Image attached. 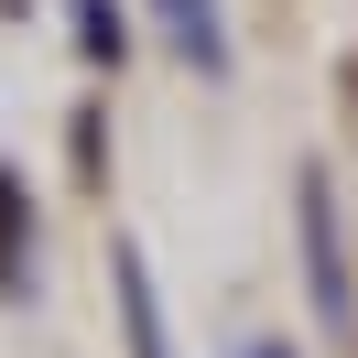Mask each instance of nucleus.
I'll return each mask as SVG.
<instances>
[{"label": "nucleus", "instance_id": "3", "mask_svg": "<svg viewBox=\"0 0 358 358\" xmlns=\"http://www.w3.org/2000/svg\"><path fill=\"white\" fill-rule=\"evenodd\" d=\"M109 282H120V315H131V358H174V348H163V304H152V271H141V250H131V239L109 250Z\"/></svg>", "mask_w": 358, "mask_h": 358}, {"label": "nucleus", "instance_id": "2", "mask_svg": "<svg viewBox=\"0 0 358 358\" xmlns=\"http://www.w3.org/2000/svg\"><path fill=\"white\" fill-rule=\"evenodd\" d=\"M152 22L174 33V55L196 76H228V33H217V0H152Z\"/></svg>", "mask_w": 358, "mask_h": 358}, {"label": "nucleus", "instance_id": "1", "mask_svg": "<svg viewBox=\"0 0 358 358\" xmlns=\"http://www.w3.org/2000/svg\"><path fill=\"white\" fill-rule=\"evenodd\" d=\"M293 228H304V293H315V315L348 326V261H336V196H326V174L293 185Z\"/></svg>", "mask_w": 358, "mask_h": 358}]
</instances>
